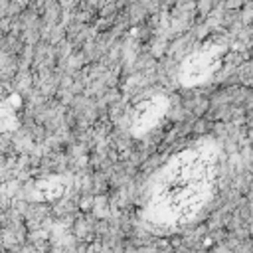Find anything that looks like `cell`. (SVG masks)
<instances>
[{
    "instance_id": "6da1fadb",
    "label": "cell",
    "mask_w": 253,
    "mask_h": 253,
    "mask_svg": "<svg viewBox=\"0 0 253 253\" xmlns=\"http://www.w3.org/2000/svg\"><path fill=\"white\" fill-rule=\"evenodd\" d=\"M206 178L208 170L198 158H182L176 166L172 164V168L162 178L160 192L156 190V202L162 206L156 208H160V211L172 219L192 213V210H196L204 198V190L208 186Z\"/></svg>"
}]
</instances>
